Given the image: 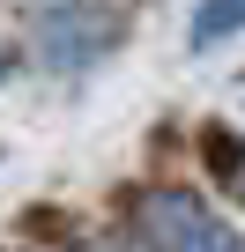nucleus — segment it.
Returning <instances> with one entry per match:
<instances>
[{
    "mask_svg": "<svg viewBox=\"0 0 245 252\" xmlns=\"http://www.w3.org/2000/svg\"><path fill=\"white\" fill-rule=\"evenodd\" d=\"M149 245L156 252H245L238 230H223L201 200H178V193H164L149 208Z\"/></svg>",
    "mask_w": 245,
    "mask_h": 252,
    "instance_id": "nucleus-1",
    "label": "nucleus"
},
{
    "mask_svg": "<svg viewBox=\"0 0 245 252\" xmlns=\"http://www.w3.org/2000/svg\"><path fill=\"white\" fill-rule=\"evenodd\" d=\"M245 23V0H208V8L193 15V45H215V37H230Z\"/></svg>",
    "mask_w": 245,
    "mask_h": 252,
    "instance_id": "nucleus-2",
    "label": "nucleus"
}]
</instances>
